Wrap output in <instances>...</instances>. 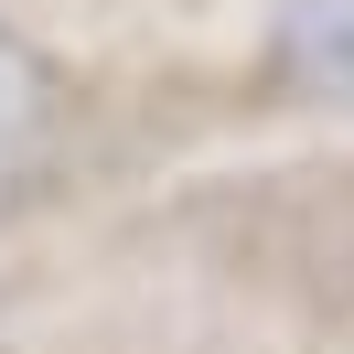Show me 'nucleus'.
I'll use <instances>...</instances> for the list:
<instances>
[{"label": "nucleus", "instance_id": "f257e3e1", "mask_svg": "<svg viewBox=\"0 0 354 354\" xmlns=\"http://www.w3.org/2000/svg\"><path fill=\"white\" fill-rule=\"evenodd\" d=\"M0 354H354V129L215 151L11 236Z\"/></svg>", "mask_w": 354, "mask_h": 354}]
</instances>
